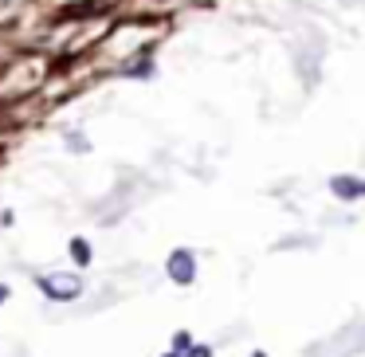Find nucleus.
Returning a JSON list of instances; mask_svg holds the SVG:
<instances>
[{
  "label": "nucleus",
  "mask_w": 365,
  "mask_h": 357,
  "mask_svg": "<svg viewBox=\"0 0 365 357\" xmlns=\"http://www.w3.org/2000/svg\"><path fill=\"white\" fill-rule=\"evenodd\" d=\"M40 291L56 302H67V299H79L83 294V283L75 275H48V279H40Z\"/></svg>",
  "instance_id": "1"
},
{
  "label": "nucleus",
  "mask_w": 365,
  "mask_h": 357,
  "mask_svg": "<svg viewBox=\"0 0 365 357\" xmlns=\"http://www.w3.org/2000/svg\"><path fill=\"white\" fill-rule=\"evenodd\" d=\"M169 279H173V283H192V255L189 252L169 255Z\"/></svg>",
  "instance_id": "2"
},
{
  "label": "nucleus",
  "mask_w": 365,
  "mask_h": 357,
  "mask_svg": "<svg viewBox=\"0 0 365 357\" xmlns=\"http://www.w3.org/2000/svg\"><path fill=\"white\" fill-rule=\"evenodd\" d=\"M334 192H341V197H357V192H365V185L361 181H346V177H341V181H334Z\"/></svg>",
  "instance_id": "3"
},
{
  "label": "nucleus",
  "mask_w": 365,
  "mask_h": 357,
  "mask_svg": "<svg viewBox=\"0 0 365 357\" xmlns=\"http://www.w3.org/2000/svg\"><path fill=\"white\" fill-rule=\"evenodd\" d=\"M71 255H75L79 263H87V259H91V247L83 244V239H75V244H71Z\"/></svg>",
  "instance_id": "4"
},
{
  "label": "nucleus",
  "mask_w": 365,
  "mask_h": 357,
  "mask_svg": "<svg viewBox=\"0 0 365 357\" xmlns=\"http://www.w3.org/2000/svg\"><path fill=\"white\" fill-rule=\"evenodd\" d=\"M189 357H212V353H208V349H205V346H200V349H192V353H189Z\"/></svg>",
  "instance_id": "5"
},
{
  "label": "nucleus",
  "mask_w": 365,
  "mask_h": 357,
  "mask_svg": "<svg viewBox=\"0 0 365 357\" xmlns=\"http://www.w3.org/2000/svg\"><path fill=\"white\" fill-rule=\"evenodd\" d=\"M4 294H9V291H4V286H0V302H4Z\"/></svg>",
  "instance_id": "6"
}]
</instances>
